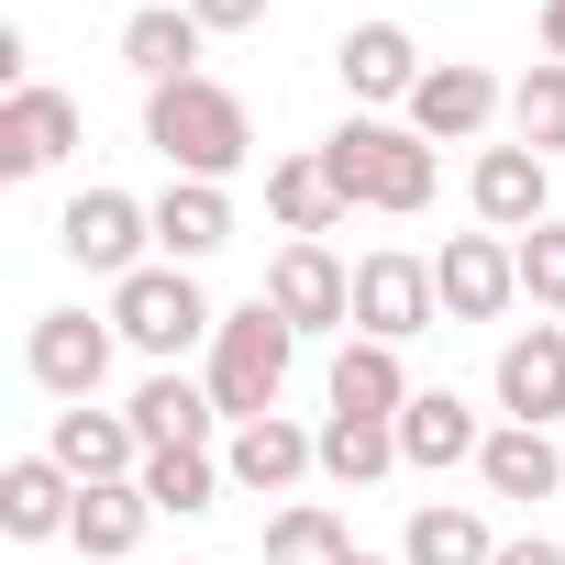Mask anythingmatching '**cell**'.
<instances>
[{
    "mask_svg": "<svg viewBox=\"0 0 565 565\" xmlns=\"http://www.w3.org/2000/svg\"><path fill=\"white\" fill-rule=\"evenodd\" d=\"M145 145L178 167V178H244V156H255V122H244V100L222 89V78H178V89H145Z\"/></svg>",
    "mask_w": 565,
    "mask_h": 565,
    "instance_id": "obj_1",
    "label": "cell"
},
{
    "mask_svg": "<svg viewBox=\"0 0 565 565\" xmlns=\"http://www.w3.org/2000/svg\"><path fill=\"white\" fill-rule=\"evenodd\" d=\"M322 167H333V189H344V211H433V145L411 134V122H344L333 145H322Z\"/></svg>",
    "mask_w": 565,
    "mask_h": 565,
    "instance_id": "obj_2",
    "label": "cell"
},
{
    "mask_svg": "<svg viewBox=\"0 0 565 565\" xmlns=\"http://www.w3.org/2000/svg\"><path fill=\"white\" fill-rule=\"evenodd\" d=\"M289 355H300V333L277 322L266 300H244V311H222V333H211V399H222V422H266L277 411V388H289Z\"/></svg>",
    "mask_w": 565,
    "mask_h": 565,
    "instance_id": "obj_3",
    "label": "cell"
},
{
    "mask_svg": "<svg viewBox=\"0 0 565 565\" xmlns=\"http://www.w3.org/2000/svg\"><path fill=\"white\" fill-rule=\"evenodd\" d=\"M111 333H122L134 355L178 366L189 344H211V333H222V311L200 300V277H189V266H134L122 289H111Z\"/></svg>",
    "mask_w": 565,
    "mask_h": 565,
    "instance_id": "obj_4",
    "label": "cell"
},
{
    "mask_svg": "<svg viewBox=\"0 0 565 565\" xmlns=\"http://www.w3.org/2000/svg\"><path fill=\"white\" fill-rule=\"evenodd\" d=\"M56 244H67V266H89V277H122L145 266V244H156V211L134 200V189H78L67 200V222H56Z\"/></svg>",
    "mask_w": 565,
    "mask_h": 565,
    "instance_id": "obj_5",
    "label": "cell"
},
{
    "mask_svg": "<svg viewBox=\"0 0 565 565\" xmlns=\"http://www.w3.org/2000/svg\"><path fill=\"white\" fill-rule=\"evenodd\" d=\"M444 322V289H433V255H366L355 266V333L366 344H411V333H433Z\"/></svg>",
    "mask_w": 565,
    "mask_h": 565,
    "instance_id": "obj_6",
    "label": "cell"
},
{
    "mask_svg": "<svg viewBox=\"0 0 565 565\" xmlns=\"http://www.w3.org/2000/svg\"><path fill=\"white\" fill-rule=\"evenodd\" d=\"M289 333H355V277L333 266V244H277L266 289H255Z\"/></svg>",
    "mask_w": 565,
    "mask_h": 565,
    "instance_id": "obj_7",
    "label": "cell"
},
{
    "mask_svg": "<svg viewBox=\"0 0 565 565\" xmlns=\"http://www.w3.org/2000/svg\"><path fill=\"white\" fill-rule=\"evenodd\" d=\"M466 200H477V222L488 233H543L554 222V156H532V145H477V167H466Z\"/></svg>",
    "mask_w": 565,
    "mask_h": 565,
    "instance_id": "obj_8",
    "label": "cell"
},
{
    "mask_svg": "<svg viewBox=\"0 0 565 565\" xmlns=\"http://www.w3.org/2000/svg\"><path fill=\"white\" fill-rule=\"evenodd\" d=\"M111 322H89V311H34V344H23V366H34V388L45 399H100V377H111Z\"/></svg>",
    "mask_w": 565,
    "mask_h": 565,
    "instance_id": "obj_9",
    "label": "cell"
},
{
    "mask_svg": "<svg viewBox=\"0 0 565 565\" xmlns=\"http://www.w3.org/2000/svg\"><path fill=\"white\" fill-rule=\"evenodd\" d=\"M433 289H444V322H499L521 300V244L510 233H455L433 255Z\"/></svg>",
    "mask_w": 565,
    "mask_h": 565,
    "instance_id": "obj_10",
    "label": "cell"
},
{
    "mask_svg": "<svg viewBox=\"0 0 565 565\" xmlns=\"http://www.w3.org/2000/svg\"><path fill=\"white\" fill-rule=\"evenodd\" d=\"M499 111H510V89H499L488 67H466V56H444V67L411 89V134H422V145H477Z\"/></svg>",
    "mask_w": 565,
    "mask_h": 565,
    "instance_id": "obj_11",
    "label": "cell"
},
{
    "mask_svg": "<svg viewBox=\"0 0 565 565\" xmlns=\"http://www.w3.org/2000/svg\"><path fill=\"white\" fill-rule=\"evenodd\" d=\"M311 466H322V433H300L289 411L233 422V444H222V477H233V488H255V499H289Z\"/></svg>",
    "mask_w": 565,
    "mask_h": 565,
    "instance_id": "obj_12",
    "label": "cell"
},
{
    "mask_svg": "<svg viewBox=\"0 0 565 565\" xmlns=\"http://www.w3.org/2000/svg\"><path fill=\"white\" fill-rule=\"evenodd\" d=\"M45 455L78 477V488H111V477H145V433L122 422V411H100V399H78V411H56V433H45Z\"/></svg>",
    "mask_w": 565,
    "mask_h": 565,
    "instance_id": "obj_13",
    "label": "cell"
},
{
    "mask_svg": "<svg viewBox=\"0 0 565 565\" xmlns=\"http://www.w3.org/2000/svg\"><path fill=\"white\" fill-rule=\"evenodd\" d=\"M499 411L532 422V433L565 422V322H532V333L499 344Z\"/></svg>",
    "mask_w": 565,
    "mask_h": 565,
    "instance_id": "obj_14",
    "label": "cell"
},
{
    "mask_svg": "<svg viewBox=\"0 0 565 565\" xmlns=\"http://www.w3.org/2000/svg\"><path fill=\"white\" fill-rule=\"evenodd\" d=\"M67 145H78V100L67 89H12L0 100V178H45V167H67Z\"/></svg>",
    "mask_w": 565,
    "mask_h": 565,
    "instance_id": "obj_15",
    "label": "cell"
},
{
    "mask_svg": "<svg viewBox=\"0 0 565 565\" xmlns=\"http://www.w3.org/2000/svg\"><path fill=\"white\" fill-rule=\"evenodd\" d=\"M134 433H145V455H211V422H222V399L211 388H189L178 366H156L145 388H134V411H122Z\"/></svg>",
    "mask_w": 565,
    "mask_h": 565,
    "instance_id": "obj_16",
    "label": "cell"
},
{
    "mask_svg": "<svg viewBox=\"0 0 565 565\" xmlns=\"http://www.w3.org/2000/svg\"><path fill=\"white\" fill-rule=\"evenodd\" d=\"M67 521H78V477L56 455H12L0 466V532L12 543H56Z\"/></svg>",
    "mask_w": 565,
    "mask_h": 565,
    "instance_id": "obj_17",
    "label": "cell"
},
{
    "mask_svg": "<svg viewBox=\"0 0 565 565\" xmlns=\"http://www.w3.org/2000/svg\"><path fill=\"white\" fill-rule=\"evenodd\" d=\"M333 67H344V89H355V100H399V111H411V89L433 78V67H422V45H411V23H355V34L333 45Z\"/></svg>",
    "mask_w": 565,
    "mask_h": 565,
    "instance_id": "obj_18",
    "label": "cell"
},
{
    "mask_svg": "<svg viewBox=\"0 0 565 565\" xmlns=\"http://www.w3.org/2000/svg\"><path fill=\"white\" fill-rule=\"evenodd\" d=\"M422 388H411V366H399V344H366V333H344V355H333V411H355V422H399Z\"/></svg>",
    "mask_w": 565,
    "mask_h": 565,
    "instance_id": "obj_19",
    "label": "cell"
},
{
    "mask_svg": "<svg viewBox=\"0 0 565 565\" xmlns=\"http://www.w3.org/2000/svg\"><path fill=\"white\" fill-rule=\"evenodd\" d=\"M477 455H488V433H477V411H466L455 388H422V399L399 411V466H433V477H444V466H477Z\"/></svg>",
    "mask_w": 565,
    "mask_h": 565,
    "instance_id": "obj_20",
    "label": "cell"
},
{
    "mask_svg": "<svg viewBox=\"0 0 565 565\" xmlns=\"http://www.w3.org/2000/svg\"><path fill=\"white\" fill-rule=\"evenodd\" d=\"M145 521H156L145 477H111V488H78V521H67V543H78L89 565H122V554L145 543Z\"/></svg>",
    "mask_w": 565,
    "mask_h": 565,
    "instance_id": "obj_21",
    "label": "cell"
},
{
    "mask_svg": "<svg viewBox=\"0 0 565 565\" xmlns=\"http://www.w3.org/2000/svg\"><path fill=\"white\" fill-rule=\"evenodd\" d=\"M156 244H167V266H200V255H222V244H233V200H222L211 178H178V189L156 200Z\"/></svg>",
    "mask_w": 565,
    "mask_h": 565,
    "instance_id": "obj_22",
    "label": "cell"
},
{
    "mask_svg": "<svg viewBox=\"0 0 565 565\" xmlns=\"http://www.w3.org/2000/svg\"><path fill=\"white\" fill-rule=\"evenodd\" d=\"M477 477H488V499H554L565 444H554V433H532V422H499V433H488V455H477Z\"/></svg>",
    "mask_w": 565,
    "mask_h": 565,
    "instance_id": "obj_23",
    "label": "cell"
},
{
    "mask_svg": "<svg viewBox=\"0 0 565 565\" xmlns=\"http://www.w3.org/2000/svg\"><path fill=\"white\" fill-rule=\"evenodd\" d=\"M399 565H499V532L466 499H422L411 532H399Z\"/></svg>",
    "mask_w": 565,
    "mask_h": 565,
    "instance_id": "obj_24",
    "label": "cell"
},
{
    "mask_svg": "<svg viewBox=\"0 0 565 565\" xmlns=\"http://www.w3.org/2000/svg\"><path fill=\"white\" fill-rule=\"evenodd\" d=\"M266 211L289 222V244H322V233L344 222V189H333L322 156H277V167H266Z\"/></svg>",
    "mask_w": 565,
    "mask_h": 565,
    "instance_id": "obj_25",
    "label": "cell"
},
{
    "mask_svg": "<svg viewBox=\"0 0 565 565\" xmlns=\"http://www.w3.org/2000/svg\"><path fill=\"white\" fill-rule=\"evenodd\" d=\"M189 56H200V23H189V12H167V0H145V12L122 23V67H134L145 89H178V78H200Z\"/></svg>",
    "mask_w": 565,
    "mask_h": 565,
    "instance_id": "obj_26",
    "label": "cell"
},
{
    "mask_svg": "<svg viewBox=\"0 0 565 565\" xmlns=\"http://www.w3.org/2000/svg\"><path fill=\"white\" fill-rule=\"evenodd\" d=\"M344 554H355V532L322 499H289V510L266 521V565H344Z\"/></svg>",
    "mask_w": 565,
    "mask_h": 565,
    "instance_id": "obj_27",
    "label": "cell"
},
{
    "mask_svg": "<svg viewBox=\"0 0 565 565\" xmlns=\"http://www.w3.org/2000/svg\"><path fill=\"white\" fill-rule=\"evenodd\" d=\"M388 466H399V422H355V411H333V422H322V477L377 488Z\"/></svg>",
    "mask_w": 565,
    "mask_h": 565,
    "instance_id": "obj_28",
    "label": "cell"
},
{
    "mask_svg": "<svg viewBox=\"0 0 565 565\" xmlns=\"http://www.w3.org/2000/svg\"><path fill=\"white\" fill-rule=\"evenodd\" d=\"M145 499L178 510V521H200V510H222V466L211 455H145Z\"/></svg>",
    "mask_w": 565,
    "mask_h": 565,
    "instance_id": "obj_29",
    "label": "cell"
},
{
    "mask_svg": "<svg viewBox=\"0 0 565 565\" xmlns=\"http://www.w3.org/2000/svg\"><path fill=\"white\" fill-rule=\"evenodd\" d=\"M510 134H521L532 156H565V67H554V56L510 89Z\"/></svg>",
    "mask_w": 565,
    "mask_h": 565,
    "instance_id": "obj_30",
    "label": "cell"
},
{
    "mask_svg": "<svg viewBox=\"0 0 565 565\" xmlns=\"http://www.w3.org/2000/svg\"><path fill=\"white\" fill-rule=\"evenodd\" d=\"M521 300H532V311H565V222L521 233Z\"/></svg>",
    "mask_w": 565,
    "mask_h": 565,
    "instance_id": "obj_31",
    "label": "cell"
},
{
    "mask_svg": "<svg viewBox=\"0 0 565 565\" xmlns=\"http://www.w3.org/2000/svg\"><path fill=\"white\" fill-rule=\"evenodd\" d=\"M178 12H189L200 34H255V23H266V0H178Z\"/></svg>",
    "mask_w": 565,
    "mask_h": 565,
    "instance_id": "obj_32",
    "label": "cell"
},
{
    "mask_svg": "<svg viewBox=\"0 0 565 565\" xmlns=\"http://www.w3.org/2000/svg\"><path fill=\"white\" fill-rule=\"evenodd\" d=\"M499 565H565V543H543V532H521V543H499Z\"/></svg>",
    "mask_w": 565,
    "mask_h": 565,
    "instance_id": "obj_33",
    "label": "cell"
},
{
    "mask_svg": "<svg viewBox=\"0 0 565 565\" xmlns=\"http://www.w3.org/2000/svg\"><path fill=\"white\" fill-rule=\"evenodd\" d=\"M543 56L565 67V0H543Z\"/></svg>",
    "mask_w": 565,
    "mask_h": 565,
    "instance_id": "obj_34",
    "label": "cell"
},
{
    "mask_svg": "<svg viewBox=\"0 0 565 565\" xmlns=\"http://www.w3.org/2000/svg\"><path fill=\"white\" fill-rule=\"evenodd\" d=\"M344 565H388V554H344Z\"/></svg>",
    "mask_w": 565,
    "mask_h": 565,
    "instance_id": "obj_35",
    "label": "cell"
}]
</instances>
